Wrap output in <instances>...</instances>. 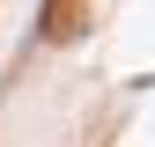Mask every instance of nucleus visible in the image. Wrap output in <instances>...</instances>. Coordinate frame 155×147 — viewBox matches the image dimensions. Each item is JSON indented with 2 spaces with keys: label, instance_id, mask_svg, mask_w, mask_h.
Here are the masks:
<instances>
[{
  "label": "nucleus",
  "instance_id": "obj_1",
  "mask_svg": "<svg viewBox=\"0 0 155 147\" xmlns=\"http://www.w3.org/2000/svg\"><path fill=\"white\" fill-rule=\"evenodd\" d=\"M81 22H89V0H52V8H45V37H52V44L81 37Z\"/></svg>",
  "mask_w": 155,
  "mask_h": 147
}]
</instances>
